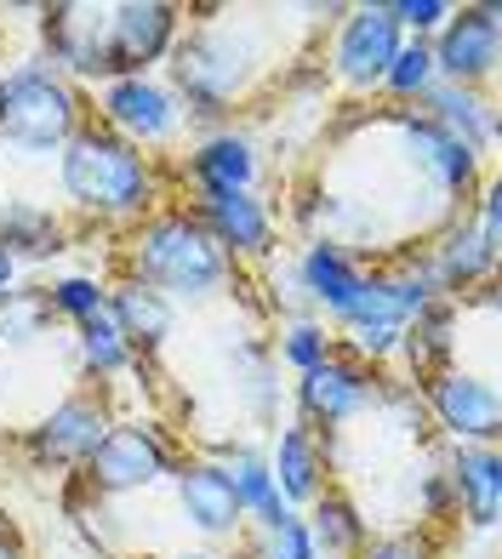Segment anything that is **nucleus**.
Here are the masks:
<instances>
[{"label":"nucleus","mask_w":502,"mask_h":559,"mask_svg":"<svg viewBox=\"0 0 502 559\" xmlns=\"http://www.w3.org/2000/svg\"><path fill=\"white\" fill-rule=\"evenodd\" d=\"M58 177H63V194L74 206L97 212V217H138L155 200V166L125 138H115L109 126H81L63 143Z\"/></svg>","instance_id":"nucleus-1"},{"label":"nucleus","mask_w":502,"mask_h":559,"mask_svg":"<svg viewBox=\"0 0 502 559\" xmlns=\"http://www.w3.org/2000/svg\"><path fill=\"white\" fill-rule=\"evenodd\" d=\"M132 280L148 292L178 297H212L229 280V251H223L189 212L148 217L132 240Z\"/></svg>","instance_id":"nucleus-2"},{"label":"nucleus","mask_w":502,"mask_h":559,"mask_svg":"<svg viewBox=\"0 0 502 559\" xmlns=\"http://www.w3.org/2000/svg\"><path fill=\"white\" fill-rule=\"evenodd\" d=\"M81 132V97L52 69L23 63L0 81V143L17 155H63V143Z\"/></svg>","instance_id":"nucleus-3"},{"label":"nucleus","mask_w":502,"mask_h":559,"mask_svg":"<svg viewBox=\"0 0 502 559\" xmlns=\"http://www.w3.org/2000/svg\"><path fill=\"white\" fill-rule=\"evenodd\" d=\"M258 69V46L246 29H194L189 40H171V74L194 115H223L246 92Z\"/></svg>","instance_id":"nucleus-4"},{"label":"nucleus","mask_w":502,"mask_h":559,"mask_svg":"<svg viewBox=\"0 0 502 559\" xmlns=\"http://www.w3.org/2000/svg\"><path fill=\"white\" fill-rule=\"evenodd\" d=\"M86 491L97 497H132V491H148L160 474H171V451L166 440L155 435V428H143V423H115L104 445H97L86 463Z\"/></svg>","instance_id":"nucleus-5"},{"label":"nucleus","mask_w":502,"mask_h":559,"mask_svg":"<svg viewBox=\"0 0 502 559\" xmlns=\"http://www.w3.org/2000/svg\"><path fill=\"white\" fill-rule=\"evenodd\" d=\"M429 412L440 417V428L463 445H497L502 435V400L486 377L468 371H434L429 377Z\"/></svg>","instance_id":"nucleus-6"},{"label":"nucleus","mask_w":502,"mask_h":559,"mask_svg":"<svg viewBox=\"0 0 502 559\" xmlns=\"http://www.w3.org/2000/svg\"><path fill=\"white\" fill-rule=\"evenodd\" d=\"M502 58V12L497 7H468L463 17L445 23V35L434 46V74H445V86H480L497 74Z\"/></svg>","instance_id":"nucleus-7"},{"label":"nucleus","mask_w":502,"mask_h":559,"mask_svg":"<svg viewBox=\"0 0 502 559\" xmlns=\"http://www.w3.org/2000/svg\"><path fill=\"white\" fill-rule=\"evenodd\" d=\"M178 40V12L148 0V7H115L109 12V35H104V58L115 81H132L138 69H148L155 58L171 52Z\"/></svg>","instance_id":"nucleus-8"},{"label":"nucleus","mask_w":502,"mask_h":559,"mask_svg":"<svg viewBox=\"0 0 502 559\" xmlns=\"http://www.w3.org/2000/svg\"><path fill=\"white\" fill-rule=\"evenodd\" d=\"M115 428L109 417V405L97 400V394H69L52 417H46L35 428V463L40 468H74V463H86V456L104 445V435Z\"/></svg>","instance_id":"nucleus-9"},{"label":"nucleus","mask_w":502,"mask_h":559,"mask_svg":"<svg viewBox=\"0 0 502 559\" xmlns=\"http://www.w3.org/2000/svg\"><path fill=\"white\" fill-rule=\"evenodd\" d=\"M194 223L223 246V251H240V258H268L274 246V223L263 212V200L251 189H217V194H200V212Z\"/></svg>","instance_id":"nucleus-10"},{"label":"nucleus","mask_w":502,"mask_h":559,"mask_svg":"<svg viewBox=\"0 0 502 559\" xmlns=\"http://www.w3.org/2000/svg\"><path fill=\"white\" fill-rule=\"evenodd\" d=\"M399 52V23L389 7H360L355 17L343 23L337 35V74L348 86H371L383 81V69L394 63Z\"/></svg>","instance_id":"nucleus-11"},{"label":"nucleus","mask_w":502,"mask_h":559,"mask_svg":"<svg viewBox=\"0 0 502 559\" xmlns=\"http://www.w3.org/2000/svg\"><path fill=\"white\" fill-rule=\"evenodd\" d=\"M104 126L138 148V143L171 138L178 109H171V97H166L160 86H148L143 74H132V81H109V86H104Z\"/></svg>","instance_id":"nucleus-12"},{"label":"nucleus","mask_w":502,"mask_h":559,"mask_svg":"<svg viewBox=\"0 0 502 559\" xmlns=\"http://www.w3.org/2000/svg\"><path fill=\"white\" fill-rule=\"evenodd\" d=\"M394 126H399V138H406V155H411L417 177H422L429 189H440V194H463V189L474 183V155H468L457 138H445L434 120H422V115H406V109H399Z\"/></svg>","instance_id":"nucleus-13"},{"label":"nucleus","mask_w":502,"mask_h":559,"mask_svg":"<svg viewBox=\"0 0 502 559\" xmlns=\"http://www.w3.org/2000/svg\"><path fill=\"white\" fill-rule=\"evenodd\" d=\"M297 400H303V412H309L314 423L332 428V423H348L355 412H366V405L376 400V383H371L360 366H348V360H337V354H325L320 366L303 371Z\"/></svg>","instance_id":"nucleus-14"},{"label":"nucleus","mask_w":502,"mask_h":559,"mask_svg":"<svg viewBox=\"0 0 502 559\" xmlns=\"http://www.w3.org/2000/svg\"><path fill=\"white\" fill-rule=\"evenodd\" d=\"M178 502H183V520L194 531H206V537H229L240 531V502H235V486L229 474L206 456H194V463H178Z\"/></svg>","instance_id":"nucleus-15"},{"label":"nucleus","mask_w":502,"mask_h":559,"mask_svg":"<svg viewBox=\"0 0 502 559\" xmlns=\"http://www.w3.org/2000/svg\"><path fill=\"white\" fill-rule=\"evenodd\" d=\"M104 314H109V325L125 337V348H143V354H155L166 337H171V302L160 297V292H148V286H138V280H120V286L104 297Z\"/></svg>","instance_id":"nucleus-16"},{"label":"nucleus","mask_w":502,"mask_h":559,"mask_svg":"<svg viewBox=\"0 0 502 559\" xmlns=\"http://www.w3.org/2000/svg\"><path fill=\"white\" fill-rule=\"evenodd\" d=\"M297 280H303V292L337 320H348V309H355V297L366 286V274L355 269V258H348L337 240H314L303 251V263H297Z\"/></svg>","instance_id":"nucleus-17"},{"label":"nucleus","mask_w":502,"mask_h":559,"mask_svg":"<svg viewBox=\"0 0 502 559\" xmlns=\"http://www.w3.org/2000/svg\"><path fill=\"white\" fill-rule=\"evenodd\" d=\"M445 486L457 491L463 514H468L474 525L491 531L497 514H502V463H497V445H457Z\"/></svg>","instance_id":"nucleus-18"},{"label":"nucleus","mask_w":502,"mask_h":559,"mask_svg":"<svg viewBox=\"0 0 502 559\" xmlns=\"http://www.w3.org/2000/svg\"><path fill=\"white\" fill-rule=\"evenodd\" d=\"M422 104H429V115H422V120H434L445 138H457L468 155H486V148H491V138H497V109L486 104V97H474L468 86L434 81L429 92H422Z\"/></svg>","instance_id":"nucleus-19"},{"label":"nucleus","mask_w":502,"mask_h":559,"mask_svg":"<svg viewBox=\"0 0 502 559\" xmlns=\"http://www.w3.org/2000/svg\"><path fill=\"white\" fill-rule=\"evenodd\" d=\"M497 269V251L480 240V228H474L468 217L445 228V240L429 251V274L440 292H468L474 280H486Z\"/></svg>","instance_id":"nucleus-20"},{"label":"nucleus","mask_w":502,"mask_h":559,"mask_svg":"<svg viewBox=\"0 0 502 559\" xmlns=\"http://www.w3.org/2000/svg\"><path fill=\"white\" fill-rule=\"evenodd\" d=\"M189 177L200 183V194H217V189H251V177H258V155H251V143L235 138V132H217L194 148L189 160Z\"/></svg>","instance_id":"nucleus-21"},{"label":"nucleus","mask_w":502,"mask_h":559,"mask_svg":"<svg viewBox=\"0 0 502 559\" xmlns=\"http://www.w3.org/2000/svg\"><path fill=\"white\" fill-rule=\"evenodd\" d=\"M274 491L286 502H314L320 497V451H314V435L303 423H286L280 428V445H274Z\"/></svg>","instance_id":"nucleus-22"},{"label":"nucleus","mask_w":502,"mask_h":559,"mask_svg":"<svg viewBox=\"0 0 502 559\" xmlns=\"http://www.w3.org/2000/svg\"><path fill=\"white\" fill-rule=\"evenodd\" d=\"M0 251L17 263V258H52L63 251V223L40 206H0Z\"/></svg>","instance_id":"nucleus-23"},{"label":"nucleus","mask_w":502,"mask_h":559,"mask_svg":"<svg viewBox=\"0 0 502 559\" xmlns=\"http://www.w3.org/2000/svg\"><path fill=\"white\" fill-rule=\"evenodd\" d=\"M309 543L314 554L325 548V559H343V554H355L366 543V520H360V508L337 497V491H320L314 497V525H309Z\"/></svg>","instance_id":"nucleus-24"},{"label":"nucleus","mask_w":502,"mask_h":559,"mask_svg":"<svg viewBox=\"0 0 502 559\" xmlns=\"http://www.w3.org/2000/svg\"><path fill=\"white\" fill-rule=\"evenodd\" d=\"M223 474H229V486H235V502H240V514H263V508L280 497L274 491V474H268V463L251 445H223V463H217Z\"/></svg>","instance_id":"nucleus-25"},{"label":"nucleus","mask_w":502,"mask_h":559,"mask_svg":"<svg viewBox=\"0 0 502 559\" xmlns=\"http://www.w3.org/2000/svg\"><path fill=\"white\" fill-rule=\"evenodd\" d=\"M46 320H52V302L46 292H0V343H35L46 332Z\"/></svg>","instance_id":"nucleus-26"},{"label":"nucleus","mask_w":502,"mask_h":559,"mask_svg":"<svg viewBox=\"0 0 502 559\" xmlns=\"http://www.w3.org/2000/svg\"><path fill=\"white\" fill-rule=\"evenodd\" d=\"M81 360H86V371H97V377H120L125 366H132V348H125V337L109 325V314L81 320Z\"/></svg>","instance_id":"nucleus-27"},{"label":"nucleus","mask_w":502,"mask_h":559,"mask_svg":"<svg viewBox=\"0 0 502 559\" xmlns=\"http://www.w3.org/2000/svg\"><path fill=\"white\" fill-rule=\"evenodd\" d=\"M383 86L394 97H422V92L434 86V46L429 40H399L394 63L383 69Z\"/></svg>","instance_id":"nucleus-28"},{"label":"nucleus","mask_w":502,"mask_h":559,"mask_svg":"<svg viewBox=\"0 0 502 559\" xmlns=\"http://www.w3.org/2000/svg\"><path fill=\"white\" fill-rule=\"evenodd\" d=\"M251 559H320L309 543V525L303 520H280V525H263L258 543H251Z\"/></svg>","instance_id":"nucleus-29"},{"label":"nucleus","mask_w":502,"mask_h":559,"mask_svg":"<svg viewBox=\"0 0 502 559\" xmlns=\"http://www.w3.org/2000/svg\"><path fill=\"white\" fill-rule=\"evenodd\" d=\"M104 286L97 280H86V274H69V280H58L52 292H46V302H52V314H69L74 325L81 320H92V314H104Z\"/></svg>","instance_id":"nucleus-30"},{"label":"nucleus","mask_w":502,"mask_h":559,"mask_svg":"<svg viewBox=\"0 0 502 559\" xmlns=\"http://www.w3.org/2000/svg\"><path fill=\"white\" fill-rule=\"evenodd\" d=\"M280 354L297 366V371H309V366H320L325 354H332V343H325V332L320 325H309V320H297L291 332H286V343H280Z\"/></svg>","instance_id":"nucleus-31"},{"label":"nucleus","mask_w":502,"mask_h":559,"mask_svg":"<svg viewBox=\"0 0 502 559\" xmlns=\"http://www.w3.org/2000/svg\"><path fill=\"white\" fill-rule=\"evenodd\" d=\"M394 23H399V29H411L417 40L422 35H429V29H440V23L451 17V7H445V0H394Z\"/></svg>","instance_id":"nucleus-32"},{"label":"nucleus","mask_w":502,"mask_h":559,"mask_svg":"<svg viewBox=\"0 0 502 559\" xmlns=\"http://www.w3.org/2000/svg\"><path fill=\"white\" fill-rule=\"evenodd\" d=\"M474 228H480V240H486L491 251L502 246V194H497L491 183L480 189V223H474Z\"/></svg>","instance_id":"nucleus-33"},{"label":"nucleus","mask_w":502,"mask_h":559,"mask_svg":"<svg viewBox=\"0 0 502 559\" xmlns=\"http://www.w3.org/2000/svg\"><path fill=\"white\" fill-rule=\"evenodd\" d=\"M366 559H429V548H422L417 537H383V543H371Z\"/></svg>","instance_id":"nucleus-34"},{"label":"nucleus","mask_w":502,"mask_h":559,"mask_svg":"<svg viewBox=\"0 0 502 559\" xmlns=\"http://www.w3.org/2000/svg\"><path fill=\"white\" fill-rule=\"evenodd\" d=\"M0 559H23V554H17V537H12L7 525H0Z\"/></svg>","instance_id":"nucleus-35"},{"label":"nucleus","mask_w":502,"mask_h":559,"mask_svg":"<svg viewBox=\"0 0 502 559\" xmlns=\"http://www.w3.org/2000/svg\"><path fill=\"white\" fill-rule=\"evenodd\" d=\"M12 269H17V263L7 258V251H0V292H12Z\"/></svg>","instance_id":"nucleus-36"},{"label":"nucleus","mask_w":502,"mask_h":559,"mask_svg":"<svg viewBox=\"0 0 502 559\" xmlns=\"http://www.w3.org/2000/svg\"><path fill=\"white\" fill-rule=\"evenodd\" d=\"M166 559H217V554H166Z\"/></svg>","instance_id":"nucleus-37"}]
</instances>
